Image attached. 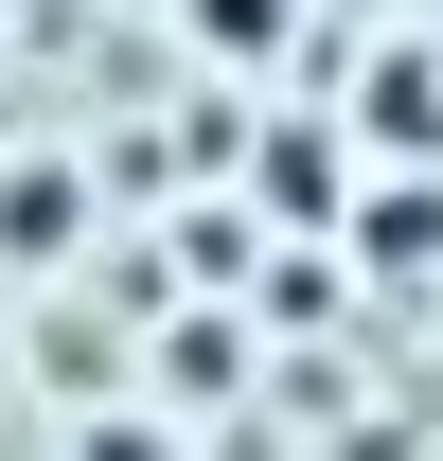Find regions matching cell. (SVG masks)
Returning <instances> with one entry per match:
<instances>
[{
  "label": "cell",
  "mask_w": 443,
  "mask_h": 461,
  "mask_svg": "<svg viewBox=\"0 0 443 461\" xmlns=\"http://www.w3.org/2000/svg\"><path fill=\"white\" fill-rule=\"evenodd\" d=\"M426 230H443V195H373V213H355V249H373V267H426Z\"/></svg>",
  "instance_id": "2"
},
{
  "label": "cell",
  "mask_w": 443,
  "mask_h": 461,
  "mask_svg": "<svg viewBox=\"0 0 443 461\" xmlns=\"http://www.w3.org/2000/svg\"><path fill=\"white\" fill-rule=\"evenodd\" d=\"M71 230H89V177L71 160H0V267H71Z\"/></svg>",
  "instance_id": "1"
},
{
  "label": "cell",
  "mask_w": 443,
  "mask_h": 461,
  "mask_svg": "<svg viewBox=\"0 0 443 461\" xmlns=\"http://www.w3.org/2000/svg\"><path fill=\"white\" fill-rule=\"evenodd\" d=\"M71 461H177V444H160V426H89Z\"/></svg>",
  "instance_id": "4"
},
{
  "label": "cell",
  "mask_w": 443,
  "mask_h": 461,
  "mask_svg": "<svg viewBox=\"0 0 443 461\" xmlns=\"http://www.w3.org/2000/svg\"><path fill=\"white\" fill-rule=\"evenodd\" d=\"M195 36H213V54H267V36H284V0H195Z\"/></svg>",
  "instance_id": "3"
}]
</instances>
